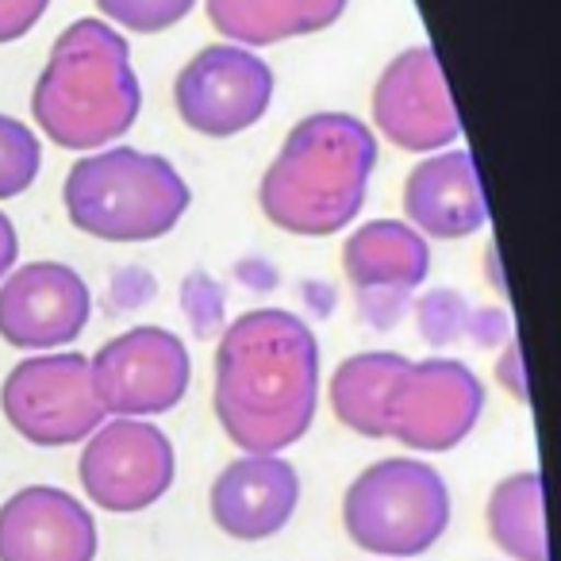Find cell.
<instances>
[{
	"label": "cell",
	"mask_w": 561,
	"mask_h": 561,
	"mask_svg": "<svg viewBox=\"0 0 561 561\" xmlns=\"http://www.w3.org/2000/svg\"><path fill=\"white\" fill-rule=\"evenodd\" d=\"M211 408L242 454H280L320 408V343L297 312L254 308L219 331Z\"/></svg>",
	"instance_id": "1"
},
{
	"label": "cell",
	"mask_w": 561,
	"mask_h": 561,
	"mask_svg": "<svg viewBox=\"0 0 561 561\" xmlns=\"http://www.w3.org/2000/svg\"><path fill=\"white\" fill-rule=\"evenodd\" d=\"M374 170V127L346 112H316L285 135L277 158L262 173L257 204L280 231L328 239L362 211Z\"/></svg>",
	"instance_id": "2"
},
{
	"label": "cell",
	"mask_w": 561,
	"mask_h": 561,
	"mask_svg": "<svg viewBox=\"0 0 561 561\" xmlns=\"http://www.w3.org/2000/svg\"><path fill=\"white\" fill-rule=\"evenodd\" d=\"M142 93L127 39L104 20H78L55 39L32 93L39 131L62 150H104L139 119Z\"/></svg>",
	"instance_id": "3"
},
{
	"label": "cell",
	"mask_w": 561,
	"mask_h": 561,
	"mask_svg": "<svg viewBox=\"0 0 561 561\" xmlns=\"http://www.w3.org/2000/svg\"><path fill=\"white\" fill-rule=\"evenodd\" d=\"M188 185L162 154L112 147L70 165L62 185L66 216L101 242H154L188 211Z\"/></svg>",
	"instance_id": "4"
},
{
	"label": "cell",
	"mask_w": 561,
	"mask_h": 561,
	"mask_svg": "<svg viewBox=\"0 0 561 561\" xmlns=\"http://www.w3.org/2000/svg\"><path fill=\"white\" fill-rule=\"evenodd\" d=\"M343 527L366 553L420 558L450 527V489L427 461L381 458L346 489Z\"/></svg>",
	"instance_id": "5"
},
{
	"label": "cell",
	"mask_w": 561,
	"mask_h": 561,
	"mask_svg": "<svg viewBox=\"0 0 561 561\" xmlns=\"http://www.w3.org/2000/svg\"><path fill=\"white\" fill-rule=\"evenodd\" d=\"M0 412L32 446L85 443L108 415L93 392L85 354H32L0 385Z\"/></svg>",
	"instance_id": "6"
},
{
	"label": "cell",
	"mask_w": 561,
	"mask_h": 561,
	"mask_svg": "<svg viewBox=\"0 0 561 561\" xmlns=\"http://www.w3.org/2000/svg\"><path fill=\"white\" fill-rule=\"evenodd\" d=\"M484 412V385L454 358L408 362L385 404V438L420 454H446L469 438Z\"/></svg>",
	"instance_id": "7"
},
{
	"label": "cell",
	"mask_w": 561,
	"mask_h": 561,
	"mask_svg": "<svg viewBox=\"0 0 561 561\" xmlns=\"http://www.w3.org/2000/svg\"><path fill=\"white\" fill-rule=\"evenodd\" d=\"M78 477L85 496L101 512H147L170 492L178 477V454L170 435L150 420L112 415L85 438Z\"/></svg>",
	"instance_id": "8"
},
{
	"label": "cell",
	"mask_w": 561,
	"mask_h": 561,
	"mask_svg": "<svg viewBox=\"0 0 561 561\" xmlns=\"http://www.w3.org/2000/svg\"><path fill=\"white\" fill-rule=\"evenodd\" d=\"M93 392L104 415L147 420L178 408L188 392V351L165 328H131L89 358Z\"/></svg>",
	"instance_id": "9"
},
{
	"label": "cell",
	"mask_w": 561,
	"mask_h": 561,
	"mask_svg": "<svg viewBox=\"0 0 561 561\" xmlns=\"http://www.w3.org/2000/svg\"><path fill=\"white\" fill-rule=\"evenodd\" d=\"M270 62L234 43H211L181 66L173 81V104L185 127L208 139H231L270 112Z\"/></svg>",
	"instance_id": "10"
},
{
	"label": "cell",
	"mask_w": 561,
	"mask_h": 561,
	"mask_svg": "<svg viewBox=\"0 0 561 561\" xmlns=\"http://www.w3.org/2000/svg\"><path fill=\"white\" fill-rule=\"evenodd\" d=\"M369 112L377 131L408 154H438L461 135L450 85L431 47H408L385 66Z\"/></svg>",
	"instance_id": "11"
},
{
	"label": "cell",
	"mask_w": 561,
	"mask_h": 561,
	"mask_svg": "<svg viewBox=\"0 0 561 561\" xmlns=\"http://www.w3.org/2000/svg\"><path fill=\"white\" fill-rule=\"evenodd\" d=\"M93 316V293L62 262H32L0 280V339L16 351L50 354L73 343Z\"/></svg>",
	"instance_id": "12"
},
{
	"label": "cell",
	"mask_w": 561,
	"mask_h": 561,
	"mask_svg": "<svg viewBox=\"0 0 561 561\" xmlns=\"http://www.w3.org/2000/svg\"><path fill=\"white\" fill-rule=\"evenodd\" d=\"M96 519L55 484H27L0 504V561H96Z\"/></svg>",
	"instance_id": "13"
},
{
	"label": "cell",
	"mask_w": 561,
	"mask_h": 561,
	"mask_svg": "<svg viewBox=\"0 0 561 561\" xmlns=\"http://www.w3.org/2000/svg\"><path fill=\"white\" fill-rule=\"evenodd\" d=\"M300 504V477L280 454H242L211 481V523L227 538L262 542L285 530Z\"/></svg>",
	"instance_id": "14"
},
{
	"label": "cell",
	"mask_w": 561,
	"mask_h": 561,
	"mask_svg": "<svg viewBox=\"0 0 561 561\" xmlns=\"http://www.w3.org/2000/svg\"><path fill=\"white\" fill-rule=\"evenodd\" d=\"M404 216L431 239H469L489 224L481 178L469 150L450 147L427 154L404 181Z\"/></svg>",
	"instance_id": "15"
},
{
	"label": "cell",
	"mask_w": 561,
	"mask_h": 561,
	"mask_svg": "<svg viewBox=\"0 0 561 561\" xmlns=\"http://www.w3.org/2000/svg\"><path fill=\"white\" fill-rule=\"evenodd\" d=\"M343 270L362 305L397 308L431 273V247L404 219H369L346 239Z\"/></svg>",
	"instance_id": "16"
},
{
	"label": "cell",
	"mask_w": 561,
	"mask_h": 561,
	"mask_svg": "<svg viewBox=\"0 0 561 561\" xmlns=\"http://www.w3.org/2000/svg\"><path fill=\"white\" fill-rule=\"evenodd\" d=\"M346 4L351 0H204L211 27L247 50L328 32Z\"/></svg>",
	"instance_id": "17"
},
{
	"label": "cell",
	"mask_w": 561,
	"mask_h": 561,
	"mask_svg": "<svg viewBox=\"0 0 561 561\" xmlns=\"http://www.w3.org/2000/svg\"><path fill=\"white\" fill-rule=\"evenodd\" d=\"M408 366L397 351H366L339 362L331 377V408L346 431L362 438H385V404H389L392 381Z\"/></svg>",
	"instance_id": "18"
},
{
	"label": "cell",
	"mask_w": 561,
	"mask_h": 561,
	"mask_svg": "<svg viewBox=\"0 0 561 561\" xmlns=\"http://www.w3.org/2000/svg\"><path fill=\"white\" fill-rule=\"evenodd\" d=\"M484 523L500 550L512 561H550L542 512V473H512L492 489Z\"/></svg>",
	"instance_id": "19"
},
{
	"label": "cell",
	"mask_w": 561,
	"mask_h": 561,
	"mask_svg": "<svg viewBox=\"0 0 561 561\" xmlns=\"http://www.w3.org/2000/svg\"><path fill=\"white\" fill-rule=\"evenodd\" d=\"M43 170L39 135L16 116H0V201L27 193Z\"/></svg>",
	"instance_id": "20"
},
{
	"label": "cell",
	"mask_w": 561,
	"mask_h": 561,
	"mask_svg": "<svg viewBox=\"0 0 561 561\" xmlns=\"http://www.w3.org/2000/svg\"><path fill=\"white\" fill-rule=\"evenodd\" d=\"M196 0H96L104 20L135 35H162L193 12Z\"/></svg>",
	"instance_id": "21"
},
{
	"label": "cell",
	"mask_w": 561,
	"mask_h": 561,
	"mask_svg": "<svg viewBox=\"0 0 561 561\" xmlns=\"http://www.w3.org/2000/svg\"><path fill=\"white\" fill-rule=\"evenodd\" d=\"M415 323H420L423 339L431 346H446V343H458L461 335L469 331L473 323V312L469 305L450 289H438V293H427L415 308Z\"/></svg>",
	"instance_id": "22"
},
{
	"label": "cell",
	"mask_w": 561,
	"mask_h": 561,
	"mask_svg": "<svg viewBox=\"0 0 561 561\" xmlns=\"http://www.w3.org/2000/svg\"><path fill=\"white\" fill-rule=\"evenodd\" d=\"M181 300H185V316L196 328V335L208 339L224 320V293L216 289V280L208 273H188L181 285Z\"/></svg>",
	"instance_id": "23"
},
{
	"label": "cell",
	"mask_w": 561,
	"mask_h": 561,
	"mask_svg": "<svg viewBox=\"0 0 561 561\" xmlns=\"http://www.w3.org/2000/svg\"><path fill=\"white\" fill-rule=\"evenodd\" d=\"M50 0H0V43H16L47 16Z\"/></svg>",
	"instance_id": "24"
},
{
	"label": "cell",
	"mask_w": 561,
	"mask_h": 561,
	"mask_svg": "<svg viewBox=\"0 0 561 561\" xmlns=\"http://www.w3.org/2000/svg\"><path fill=\"white\" fill-rule=\"evenodd\" d=\"M496 381L500 389L512 392L519 404H530V389H527V369H523V354H519V343L507 339L504 351H500V362H496Z\"/></svg>",
	"instance_id": "25"
},
{
	"label": "cell",
	"mask_w": 561,
	"mask_h": 561,
	"mask_svg": "<svg viewBox=\"0 0 561 561\" xmlns=\"http://www.w3.org/2000/svg\"><path fill=\"white\" fill-rule=\"evenodd\" d=\"M16 257H20V239H16V227L12 219L0 211V280L9 277L16 270Z\"/></svg>",
	"instance_id": "26"
},
{
	"label": "cell",
	"mask_w": 561,
	"mask_h": 561,
	"mask_svg": "<svg viewBox=\"0 0 561 561\" xmlns=\"http://www.w3.org/2000/svg\"><path fill=\"white\" fill-rule=\"evenodd\" d=\"M484 270H489V285L504 297V270H500V262H496V247L484 250Z\"/></svg>",
	"instance_id": "27"
}]
</instances>
